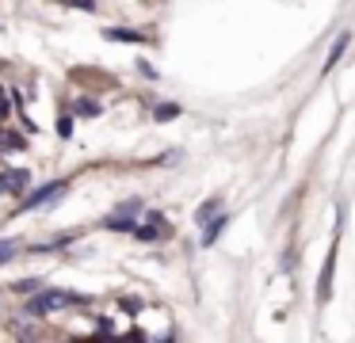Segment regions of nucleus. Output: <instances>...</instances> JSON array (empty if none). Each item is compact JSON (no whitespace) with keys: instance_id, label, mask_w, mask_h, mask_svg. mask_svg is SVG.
<instances>
[{"instance_id":"1","label":"nucleus","mask_w":355,"mask_h":343,"mask_svg":"<svg viewBox=\"0 0 355 343\" xmlns=\"http://www.w3.org/2000/svg\"><path fill=\"white\" fill-rule=\"evenodd\" d=\"M73 305H85V297L69 294V290H42L39 297L27 301V313H31V317H46V313H54V309H73Z\"/></svg>"},{"instance_id":"2","label":"nucleus","mask_w":355,"mask_h":343,"mask_svg":"<svg viewBox=\"0 0 355 343\" xmlns=\"http://www.w3.org/2000/svg\"><path fill=\"white\" fill-rule=\"evenodd\" d=\"M69 191V183L65 179H54V183H46V187H39L35 195H27L24 202H19V213H27V210H39V206H54L58 198Z\"/></svg>"},{"instance_id":"3","label":"nucleus","mask_w":355,"mask_h":343,"mask_svg":"<svg viewBox=\"0 0 355 343\" xmlns=\"http://www.w3.org/2000/svg\"><path fill=\"white\" fill-rule=\"evenodd\" d=\"M138 213H141V198H130V202H123L115 213H107L103 225H107L111 233H134V225H138L134 218H138Z\"/></svg>"},{"instance_id":"4","label":"nucleus","mask_w":355,"mask_h":343,"mask_svg":"<svg viewBox=\"0 0 355 343\" xmlns=\"http://www.w3.org/2000/svg\"><path fill=\"white\" fill-rule=\"evenodd\" d=\"M336 252H340V233L332 236V248H329V259H324V271H321V279H317V301H329L332 297V271H336Z\"/></svg>"},{"instance_id":"5","label":"nucleus","mask_w":355,"mask_h":343,"mask_svg":"<svg viewBox=\"0 0 355 343\" xmlns=\"http://www.w3.org/2000/svg\"><path fill=\"white\" fill-rule=\"evenodd\" d=\"M27 183H31V175H27L24 168H4V172H0V191H8V195H16V198H24Z\"/></svg>"},{"instance_id":"6","label":"nucleus","mask_w":355,"mask_h":343,"mask_svg":"<svg viewBox=\"0 0 355 343\" xmlns=\"http://www.w3.org/2000/svg\"><path fill=\"white\" fill-rule=\"evenodd\" d=\"M230 225V218H225V213H218V218H210L207 225H202V236H199V244L202 248H210V244L218 240V236H222V229Z\"/></svg>"},{"instance_id":"7","label":"nucleus","mask_w":355,"mask_h":343,"mask_svg":"<svg viewBox=\"0 0 355 343\" xmlns=\"http://www.w3.org/2000/svg\"><path fill=\"white\" fill-rule=\"evenodd\" d=\"M103 38H107V42H138V46H146V35H141V30H126V27H103Z\"/></svg>"},{"instance_id":"8","label":"nucleus","mask_w":355,"mask_h":343,"mask_svg":"<svg viewBox=\"0 0 355 343\" xmlns=\"http://www.w3.org/2000/svg\"><path fill=\"white\" fill-rule=\"evenodd\" d=\"M168 233V229H164V221H146V225H134V236H138V240H161V236Z\"/></svg>"},{"instance_id":"9","label":"nucleus","mask_w":355,"mask_h":343,"mask_svg":"<svg viewBox=\"0 0 355 343\" xmlns=\"http://www.w3.org/2000/svg\"><path fill=\"white\" fill-rule=\"evenodd\" d=\"M347 46H352V35H340L336 42H332L329 58H324V73H332V69H336V61L344 58V50H347Z\"/></svg>"},{"instance_id":"10","label":"nucleus","mask_w":355,"mask_h":343,"mask_svg":"<svg viewBox=\"0 0 355 343\" xmlns=\"http://www.w3.org/2000/svg\"><path fill=\"white\" fill-rule=\"evenodd\" d=\"M100 111L103 107L96 103V99H88V96H80L77 103H73V114H80V118H100Z\"/></svg>"},{"instance_id":"11","label":"nucleus","mask_w":355,"mask_h":343,"mask_svg":"<svg viewBox=\"0 0 355 343\" xmlns=\"http://www.w3.org/2000/svg\"><path fill=\"white\" fill-rule=\"evenodd\" d=\"M218 213H222V198H207V202L195 210V221H199V225H207L210 218H218Z\"/></svg>"},{"instance_id":"12","label":"nucleus","mask_w":355,"mask_h":343,"mask_svg":"<svg viewBox=\"0 0 355 343\" xmlns=\"http://www.w3.org/2000/svg\"><path fill=\"white\" fill-rule=\"evenodd\" d=\"M180 114H184V107H180V103H157L153 118L157 122H172V118H180Z\"/></svg>"},{"instance_id":"13","label":"nucleus","mask_w":355,"mask_h":343,"mask_svg":"<svg viewBox=\"0 0 355 343\" xmlns=\"http://www.w3.org/2000/svg\"><path fill=\"white\" fill-rule=\"evenodd\" d=\"M19 256V244L16 240H0V267L8 263V259H16Z\"/></svg>"},{"instance_id":"14","label":"nucleus","mask_w":355,"mask_h":343,"mask_svg":"<svg viewBox=\"0 0 355 343\" xmlns=\"http://www.w3.org/2000/svg\"><path fill=\"white\" fill-rule=\"evenodd\" d=\"M0 145H4V149H24V137H19V134H0Z\"/></svg>"},{"instance_id":"15","label":"nucleus","mask_w":355,"mask_h":343,"mask_svg":"<svg viewBox=\"0 0 355 343\" xmlns=\"http://www.w3.org/2000/svg\"><path fill=\"white\" fill-rule=\"evenodd\" d=\"M16 294H35V290H39V279H24V282H16Z\"/></svg>"},{"instance_id":"16","label":"nucleus","mask_w":355,"mask_h":343,"mask_svg":"<svg viewBox=\"0 0 355 343\" xmlns=\"http://www.w3.org/2000/svg\"><path fill=\"white\" fill-rule=\"evenodd\" d=\"M58 134H62V137H73V118H69V114H62V118H58Z\"/></svg>"},{"instance_id":"17","label":"nucleus","mask_w":355,"mask_h":343,"mask_svg":"<svg viewBox=\"0 0 355 343\" xmlns=\"http://www.w3.org/2000/svg\"><path fill=\"white\" fill-rule=\"evenodd\" d=\"M138 73L146 76V80H157V69L149 65V61H138Z\"/></svg>"},{"instance_id":"18","label":"nucleus","mask_w":355,"mask_h":343,"mask_svg":"<svg viewBox=\"0 0 355 343\" xmlns=\"http://www.w3.org/2000/svg\"><path fill=\"white\" fill-rule=\"evenodd\" d=\"M8 111H12V107H8V99H4V88H0V122L8 118Z\"/></svg>"},{"instance_id":"19","label":"nucleus","mask_w":355,"mask_h":343,"mask_svg":"<svg viewBox=\"0 0 355 343\" xmlns=\"http://www.w3.org/2000/svg\"><path fill=\"white\" fill-rule=\"evenodd\" d=\"M73 8H92V0H69Z\"/></svg>"}]
</instances>
